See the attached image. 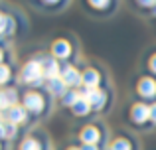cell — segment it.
<instances>
[{
	"label": "cell",
	"mask_w": 156,
	"mask_h": 150,
	"mask_svg": "<svg viewBox=\"0 0 156 150\" xmlns=\"http://www.w3.org/2000/svg\"><path fill=\"white\" fill-rule=\"evenodd\" d=\"M79 99H81V95H79L77 91H67V93L63 95V99H61V101H63V105H67V107H73V105H75Z\"/></svg>",
	"instance_id": "14"
},
{
	"label": "cell",
	"mask_w": 156,
	"mask_h": 150,
	"mask_svg": "<svg viewBox=\"0 0 156 150\" xmlns=\"http://www.w3.org/2000/svg\"><path fill=\"white\" fill-rule=\"evenodd\" d=\"M150 119L156 123V105H152V107H150Z\"/></svg>",
	"instance_id": "24"
},
{
	"label": "cell",
	"mask_w": 156,
	"mask_h": 150,
	"mask_svg": "<svg viewBox=\"0 0 156 150\" xmlns=\"http://www.w3.org/2000/svg\"><path fill=\"white\" fill-rule=\"evenodd\" d=\"M0 61H2V51H0Z\"/></svg>",
	"instance_id": "29"
},
{
	"label": "cell",
	"mask_w": 156,
	"mask_h": 150,
	"mask_svg": "<svg viewBox=\"0 0 156 150\" xmlns=\"http://www.w3.org/2000/svg\"><path fill=\"white\" fill-rule=\"evenodd\" d=\"M69 150H81V148H75V146H73V148H69Z\"/></svg>",
	"instance_id": "28"
},
{
	"label": "cell",
	"mask_w": 156,
	"mask_h": 150,
	"mask_svg": "<svg viewBox=\"0 0 156 150\" xmlns=\"http://www.w3.org/2000/svg\"><path fill=\"white\" fill-rule=\"evenodd\" d=\"M89 2H91L93 6H97V8H105L109 0H89Z\"/></svg>",
	"instance_id": "21"
},
{
	"label": "cell",
	"mask_w": 156,
	"mask_h": 150,
	"mask_svg": "<svg viewBox=\"0 0 156 150\" xmlns=\"http://www.w3.org/2000/svg\"><path fill=\"white\" fill-rule=\"evenodd\" d=\"M40 65H42V69H44V77H48V79H55V77H59V73H61L59 65H57V61L53 58L42 59Z\"/></svg>",
	"instance_id": "2"
},
{
	"label": "cell",
	"mask_w": 156,
	"mask_h": 150,
	"mask_svg": "<svg viewBox=\"0 0 156 150\" xmlns=\"http://www.w3.org/2000/svg\"><path fill=\"white\" fill-rule=\"evenodd\" d=\"M4 95H6V101L10 103V107H14V103H16V91H14V89H8V91H4Z\"/></svg>",
	"instance_id": "20"
},
{
	"label": "cell",
	"mask_w": 156,
	"mask_h": 150,
	"mask_svg": "<svg viewBox=\"0 0 156 150\" xmlns=\"http://www.w3.org/2000/svg\"><path fill=\"white\" fill-rule=\"evenodd\" d=\"M6 117H8V120H10V123L18 124V123H22V120L26 119V111H24L22 107H18V105H14V107H10V109H8Z\"/></svg>",
	"instance_id": "10"
},
{
	"label": "cell",
	"mask_w": 156,
	"mask_h": 150,
	"mask_svg": "<svg viewBox=\"0 0 156 150\" xmlns=\"http://www.w3.org/2000/svg\"><path fill=\"white\" fill-rule=\"evenodd\" d=\"M140 6H156V0H138Z\"/></svg>",
	"instance_id": "22"
},
{
	"label": "cell",
	"mask_w": 156,
	"mask_h": 150,
	"mask_svg": "<svg viewBox=\"0 0 156 150\" xmlns=\"http://www.w3.org/2000/svg\"><path fill=\"white\" fill-rule=\"evenodd\" d=\"M46 2H50V4H53V2H57V0H46Z\"/></svg>",
	"instance_id": "27"
},
{
	"label": "cell",
	"mask_w": 156,
	"mask_h": 150,
	"mask_svg": "<svg viewBox=\"0 0 156 150\" xmlns=\"http://www.w3.org/2000/svg\"><path fill=\"white\" fill-rule=\"evenodd\" d=\"M89 109H91V105H89V101H87V99H83V97H81V99L77 101L75 105H73V113H75V115H79V117L87 115Z\"/></svg>",
	"instance_id": "13"
},
{
	"label": "cell",
	"mask_w": 156,
	"mask_h": 150,
	"mask_svg": "<svg viewBox=\"0 0 156 150\" xmlns=\"http://www.w3.org/2000/svg\"><path fill=\"white\" fill-rule=\"evenodd\" d=\"M59 77L63 79V83H65V85H69V87H75V85H79V83H81V75H79V71H77L75 67H71V65L63 67V69H61V73H59Z\"/></svg>",
	"instance_id": "3"
},
{
	"label": "cell",
	"mask_w": 156,
	"mask_h": 150,
	"mask_svg": "<svg viewBox=\"0 0 156 150\" xmlns=\"http://www.w3.org/2000/svg\"><path fill=\"white\" fill-rule=\"evenodd\" d=\"M4 131H6V138H12L16 134V124L10 120H4Z\"/></svg>",
	"instance_id": "18"
},
{
	"label": "cell",
	"mask_w": 156,
	"mask_h": 150,
	"mask_svg": "<svg viewBox=\"0 0 156 150\" xmlns=\"http://www.w3.org/2000/svg\"><path fill=\"white\" fill-rule=\"evenodd\" d=\"M150 67H152V71H156V55L150 58Z\"/></svg>",
	"instance_id": "26"
},
{
	"label": "cell",
	"mask_w": 156,
	"mask_h": 150,
	"mask_svg": "<svg viewBox=\"0 0 156 150\" xmlns=\"http://www.w3.org/2000/svg\"><path fill=\"white\" fill-rule=\"evenodd\" d=\"M138 93H140L142 97H152L156 93V83L152 79H148V77L140 79L138 81Z\"/></svg>",
	"instance_id": "8"
},
{
	"label": "cell",
	"mask_w": 156,
	"mask_h": 150,
	"mask_svg": "<svg viewBox=\"0 0 156 150\" xmlns=\"http://www.w3.org/2000/svg\"><path fill=\"white\" fill-rule=\"evenodd\" d=\"M51 51H53L55 58H67V55L71 54V47H69V44L65 42V40H57V42L53 44Z\"/></svg>",
	"instance_id": "11"
},
{
	"label": "cell",
	"mask_w": 156,
	"mask_h": 150,
	"mask_svg": "<svg viewBox=\"0 0 156 150\" xmlns=\"http://www.w3.org/2000/svg\"><path fill=\"white\" fill-rule=\"evenodd\" d=\"M111 150H130V144L126 142L125 138H117L113 144H111Z\"/></svg>",
	"instance_id": "17"
},
{
	"label": "cell",
	"mask_w": 156,
	"mask_h": 150,
	"mask_svg": "<svg viewBox=\"0 0 156 150\" xmlns=\"http://www.w3.org/2000/svg\"><path fill=\"white\" fill-rule=\"evenodd\" d=\"M24 107H26L28 111H32V113H40L44 109L42 95H38V93H28V95L24 97Z\"/></svg>",
	"instance_id": "4"
},
{
	"label": "cell",
	"mask_w": 156,
	"mask_h": 150,
	"mask_svg": "<svg viewBox=\"0 0 156 150\" xmlns=\"http://www.w3.org/2000/svg\"><path fill=\"white\" fill-rule=\"evenodd\" d=\"M22 79H24V83H28V85H42V81H44V69H42V65H40V61H28L26 63V67L22 69Z\"/></svg>",
	"instance_id": "1"
},
{
	"label": "cell",
	"mask_w": 156,
	"mask_h": 150,
	"mask_svg": "<svg viewBox=\"0 0 156 150\" xmlns=\"http://www.w3.org/2000/svg\"><path fill=\"white\" fill-rule=\"evenodd\" d=\"M8 79H10V69L0 63V83H6Z\"/></svg>",
	"instance_id": "19"
},
{
	"label": "cell",
	"mask_w": 156,
	"mask_h": 150,
	"mask_svg": "<svg viewBox=\"0 0 156 150\" xmlns=\"http://www.w3.org/2000/svg\"><path fill=\"white\" fill-rule=\"evenodd\" d=\"M20 150H42V146H40L38 140H34V138H26L22 144H20Z\"/></svg>",
	"instance_id": "16"
},
{
	"label": "cell",
	"mask_w": 156,
	"mask_h": 150,
	"mask_svg": "<svg viewBox=\"0 0 156 150\" xmlns=\"http://www.w3.org/2000/svg\"><path fill=\"white\" fill-rule=\"evenodd\" d=\"M0 138H6V131H4V123L0 120Z\"/></svg>",
	"instance_id": "25"
},
{
	"label": "cell",
	"mask_w": 156,
	"mask_h": 150,
	"mask_svg": "<svg viewBox=\"0 0 156 150\" xmlns=\"http://www.w3.org/2000/svg\"><path fill=\"white\" fill-rule=\"evenodd\" d=\"M133 120L134 123H144V120H148L150 119V109L146 107V105H142V103H138V105H134L133 107Z\"/></svg>",
	"instance_id": "6"
},
{
	"label": "cell",
	"mask_w": 156,
	"mask_h": 150,
	"mask_svg": "<svg viewBox=\"0 0 156 150\" xmlns=\"http://www.w3.org/2000/svg\"><path fill=\"white\" fill-rule=\"evenodd\" d=\"M81 142L83 144H97L99 142V131L95 127H85L81 131Z\"/></svg>",
	"instance_id": "7"
},
{
	"label": "cell",
	"mask_w": 156,
	"mask_h": 150,
	"mask_svg": "<svg viewBox=\"0 0 156 150\" xmlns=\"http://www.w3.org/2000/svg\"><path fill=\"white\" fill-rule=\"evenodd\" d=\"M48 87H50V91L53 93V95H65V87L67 85L63 83V79L61 77H55V79H48Z\"/></svg>",
	"instance_id": "12"
},
{
	"label": "cell",
	"mask_w": 156,
	"mask_h": 150,
	"mask_svg": "<svg viewBox=\"0 0 156 150\" xmlns=\"http://www.w3.org/2000/svg\"><path fill=\"white\" fill-rule=\"evenodd\" d=\"M154 14H156V6H154Z\"/></svg>",
	"instance_id": "30"
},
{
	"label": "cell",
	"mask_w": 156,
	"mask_h": 150,
	"mask_svg": "<svg viewBox=\"0 0 156 150\" xmlns=\"http://www.w3.org/2000/svg\"><path fill=\"white\" fill-rule=\"evenodd\" d=\"M83 99H87L91 107L99 109V107L105 105V93H101L99 89H85L83 91Z\"/></svg>",
	"instance_id": "5"
},
{
	"label": "cell",
	"mask_w": 156,
	"mask_h": 150,
	"mask_svg": "<svg viewBox=\"0 0 156 150\" xmlns=\"http://www.w3.org/2000/svg\"><path fill=\"white\" fill-rule=\"evenodd\" d=\"M81 150H99V148H97V144H83Z\"/></svg>",
	"instance_id": "23"
},
{
	"label": "cell",
	"mask_w": 156,
	"mask_h": 150,
	"mask_svg": "<svg viewBox=\"0 0 156 150\" xmlns=\"http://www.w3.org/2000/svg\"><path fill=\"white\" fill-rule=\"evenodd\" d=\"M81 83L87 89H97V85H99V73H97L95 69H87L81 75Z\"/></svg>",
	"instance_id": "9"
},
{
	"label": "cell",
	"mask_w": 156,
	"mask_h": 150,
	"mask_svg": "<svg viewBox=\"0 0 156 150\" xmlns=\"http://www.w3.org/2000/svg\"><path fill=\"white\" fill-rule=\"evenodd\" d=\"M14 24H12L10 18H6L4 14H0V34H10Z\"/></svg>",
	"instance_id": "15"
}]
</instances>
